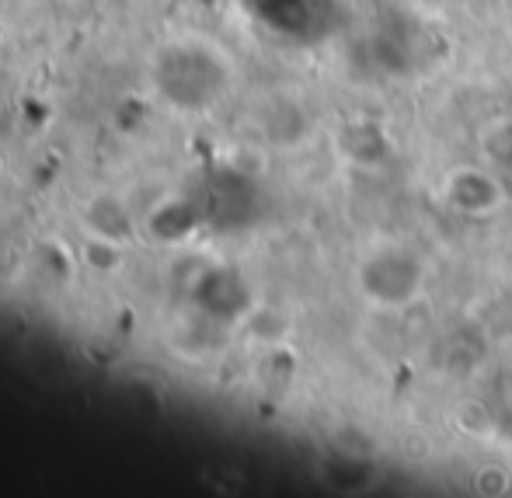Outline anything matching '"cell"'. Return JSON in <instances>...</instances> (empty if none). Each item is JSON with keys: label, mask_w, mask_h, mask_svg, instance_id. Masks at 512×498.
<instances>
[{"label": "cell", "mask_w": 512, "mask_h": 498, "mask_svg": "<svg viewBox=\"0 0 512 498\" xmlns=\"http://www.w3.org/2000/svg\"><path fill=\"white\" fill-rule=\"evenodd\" d=\"M356 286L373 307L398 310L425 290V262L398 241H377L356 269Z\"/></svg>", "instance_id": "6da1fadb"}, {"label": "cell", "mask_w": 512, "mask_h": 498, "mask_svg": "<svg viewBox=\"0 0 512 498\" xmlns=\"http://www.w3.org/2000/svg\"><path fill=\"white\" fill-rule=\"evenodd\" d=\"M439 196H443L446 209H453L460 216H471V220H481V216H492L506 206L509 189L499 171L488 168V164H464V168H453L443 178Z\"/></svg>", "instance_id": "7a4b0ae2"}, {"label": "cell", "mask_w": 512, "mask_h": 498, "mask_svg": "<svg viewBox=\"0 0 512 498\" xmlns=\"http://www.w3.org/2000/svg\"><path fill=\"white\" fill-rule=\"evenodd\" d=\"M478 154L499 175H512V115H492L481 122Z\"/></svg>", "instance_id": "3957f363"}]
</instances>
